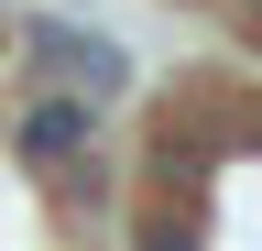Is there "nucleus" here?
Returning a JSON list of instances; mask_svg holds the SVG:
<instances>
[{
    "label": "nucleus",
    "instance_id": "obj_4",
    "mask_svg": "<svg viewBox=\"0 0 262 251\" xmlns=\"http://www.w3.org/2000/svg\"><path fill=\"white\" fill-rule=\"evenodd\" d=\"M251 44H262V11H251Z\"/></svg>",
    "mask_w": 262,
    "mask_h": 251
},
{
    "label": "nucleus",
    "instance_id": "obj_3",
    "mask_svg": "<svg viewBox=\"0 0 262 251\" xmlns=\"http://www.w3.org/2000/svg\"><path fill=\"white\" fill-rule=\"evenodd\" d=\"M131 251H196V218L175 197H142V208H131Z\"/></svg>",
    "mask_w": 262,
    "mask_h": 251
},
{
    "label": "nucleus",
    "instance_id": "obj_2",
    "mask_svg": "<svg viewBox=\"0 0 262 251\" xmlns=\"http://www.w3.org/2000/svg\"><path fill=\"white\" fill-rule=\"evenodd\" d=\"M22 66H33V77H77L88 99H120V87H131V55L98 44V33H77V22H55V11L22 22Z\"/></svg>",
    "mask_w": 262,
    "mask_h": 251
},
{
    "label": "nucleus",
    "instance_id": "obj_1",
    "mask_svg": "<svg viewBox=\"0 0 262 251\" xmlns=\"http://www.w3.org/2000/svg\"><path fill=\"white\" fill-rule=\"evenodd\" d=\"M11 142H22V164H44V175L88 164L98 153V99L88 87H33V99L11 109Z\"/></svg>",
    "mask_w": 262,
    "mask_h": 251
}]
</instances>
